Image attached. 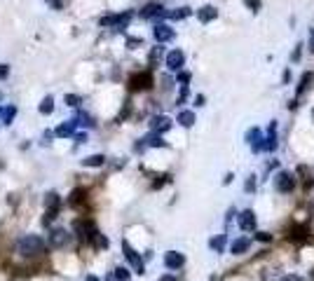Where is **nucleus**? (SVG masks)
<instances>
[{
	"mask_svg": "<svg viewBox=\"0 0 314 281\" xmlns=\"http://www.w3.org/2000/svg\"><path fill=\"white\" fill-rule=\"evenodd\" d=\"M73 119H75L77 127H94V124H97V122H94V117H92V115H87L85 110H77Z\"/></svg>",
	"mask_w": 314,
	"mask_h": 281,
	"instance_id": "4be33fe9",
	"label": "nucleus"
},
{
	"mask_svg": "<svg viewBox=\"0 0 314 281\" xmlns=\"http://www.w3.org/2000/svg\"><path fill=\"white\" fill-rule=\"evenodd\" d=\"M38 110H40L43 115H52V110H54V98H52V96H45L43 101H40Z\"/></svg>",
	"mask_w": 314,
	"mask_h": 281,
	"instance_id": "393cba45",
	"label": "nucleus"
},
{
	"mask_svg": "<svg viewBox=\"0 0 314 281\" xmlns=\"http://www.w3.org/2000/svg\"><path fill=\"white\" fill-rule=\"evenodd\" d=\"M73 230H75L80 241H89V239L97 234V227H94V223L89 218H77L75 223H73Z\"/></svg>",
	"mask_w": 314,
	"mask_h": 281,
	"instance_id": "7ed1b4c3",
	"label": "nucleus"
},
{
	"mask_svg": "<svg viewBox=\"0 0 314 281\" xmlns=\"http://www.w3.org/2000/svg\"><path fill=\"white\" fill-rule=\"evenodd\" d=\"M246 140H249V145L253 152L265 150V139H263V134H260L258 127H253V129L246 131Z\"/></svg>",
	"mask_w": 314,
	"mask_h": 281,
	"instance_id": "9b49d317",
	"label": "nucleus"
},
{
	"mask_svg": "<svg viewBox=\"0 0 314 281\" xmlns=\"http://www.w3.org/2000/svg\"><path fill=\"white\" fill-rule=\"evenodd\" d=\"M244 190H246V192H253V190H256V176H249V181H246V185H244Z\"/></svg>",
	"mask_w": 314,
	"mask_h": 281,
	"instance_id": "c9c22d12",
	"label": "nucleus"
},
{
	"mask_svg": "<svg viewBox=\"0 0 314 281\" xmlns=\"http://www.w3.org/2000/svg\"><path fill=\"white\" fill-rule=\"evenodd\" d=\"M64 101L68 103V106H73V108H77V106L82 103V96H77V94H66Z\"/></svg>",
	"mask_w": 314,
	"mask_h": 281,
	"instance_id": "2f4dec72",
	"label": "nucleus"
},
{
	"mask_svg": "<svg viewBox=\"0 0 314 281\" xmlns=\"http://www.w3.org/2000/svg\"><path fill=\"white\" fill-rule=\"evenodd\" d=\"M122 251H124V258L129 260V265H131V267H134V272H139V274H143V272H145V267H143V260H141V256H139L136 251L131 249V244H129V241H127V239L122 241Z\"/></svg>",
	"mask_w": 314,
	"mask_h": 281,
	"instance_id": "0eeeda50",
	"label": "nucleus"
},
{
	"mask_svg": "<svg viewBox=\"0 0 314 281\" xmlns=\"http://www.w3.org/2000/svg\"><path fill=\"white\" fill-rule=\"evenodd\" d=\"M75 119H66L54 129V136L56 139H71V136H75Z\"/></svg>",
	"mask_w": 314,
	"mask_h": 281,
	"instance_id": "ddd939ff",
	"label": "nucleus"
},
{
	"mask_svg": "<svg viewBox=\"0 0 314 281\" xmlns=\"http://www.w3.org/2000/svg\"><path fill=\"white\" fill-rule=\"evenodd\" d=\"M131 22V12H122V14H106L98 19V26L101 28H118V31H124L127 23Z\"/></svg>",
	"mask_w": 314,
	"mask_h": 281,
	"instance_id": "f03ea898",
	"label": "nucleus"
},
{
	"mask_svg": "<svg viewBox=\"0 0 314 281\" xmlns=\"http://www.w3.org/2000/svg\"><path fill=\"white\" fill-rule=\"evenodd\" d=\"M246 7H251V12H258L260 10V0H244Z\"/></svg>",
	"mask_w": 314,
	"mask_h": 281,
	"instance_id": "e433bc0d",
	"label": "nucleus"
},
{
	"mask_svg": "<svg viewBox=\"0 0 314 281\" xmlns=\"http://www.w3.org/2000/svg\"><path fill=\"white\" fill-rule=\"evenodd\" d=\"M209 246L214 251H218V253H223V246H225V234H218V237H214L211 241H209Z\"/></svg>",
	"mask_w": 314,
	"mask_h": 281,
	"instance_id": "bb28decb",
	"label": "nucleus"
},
{
	"mask_svg": "<svg viewBox=\"0 0 314 281\" xmlns=\"http://www.w3.org/2000/svg\"><path fill=\"white\" fill-rule=\"evenodd\" d=\"M145 145L148 148H167V140L160 134H150V136H145Z\"/></svg>",
	"mask_w": 314,
	"mask_h": 281,
	"instance_id": "b1692460",
	"label": "nucleus"
},
{
	"mask_svg": "<svg viewBox=\"0 0 314 281\" xmlns=\"http://www.w3.org/2000/svg\"><path fill=\"white\" fill-rule=\"evenodd\" d=\"M310 49L314 52V31H312V35H310Z\"/></svg>",
	"mask_w": 314,
	"mask_h": 281,
	"instance_id": "09e8293b",
	"label": "nucleus"
},
{
	"mask_svg": "<svg viewBox=\"0 0 314 281\" xmlns=\"http://www.w3.org/2000/svg\"><path fill=\"white\" fill-rule=\"evenodd\" d=\"M239 227L244 230V232H251V230H256V213L246 209V211H242L239 213Z\"/></svg>",
	"mask_w": 314,
	"mask_h": 281,
	"instance_id": "2eb2a0df",
	"label": "nucleus"
},
{
	"mask_svg": "<svg viewBox=\"0 0 314 281\" xmlns=\"http://www.w3.org/2000/svg\"><path fill=\"white\" fill-rule=\"evenodd\" d=\"M141 17L143 19H162V17H169V12L164 10L162 2H148L141 10Z\"/></svg>",
	"mask_w": 314,
	"mask_h": 281,
	"instance_id": "6e6552de",
	"label": "nucleus"
},
{
	"mask_svg": "<svg viewBox=\"0 0 314 281\" xmlns=\"http://www.w3.org/2000/svg\"><path fill=\"white\" fill-rule=\"evenodd\" d=\"M152 87V75L150 73H134L129 77V92H145Z\"/></svg>",
	"mask_w": 314,
	"mask_h": 281,
	"instance_id": "423d86ee",
	"label": "nucleus"
},
{
	"mask_svg": "<svg viewBox=\"0 0 314 281\" xmlns=\"http://www.w3.org/2000/svg\"><path fill=\"white\" fill-rule=\"evenodd\" d=\"M85 281H98V277H97V274H87Z\"/></svg>",
	"mask_w": 314,
	"mask_h": 281,
	"instance_id": "de8ad7c7",
	"label": "nucleus"
},
{
	"mask_svg": "<svg viewBox=\"0 0 314 281\" xmlns=\"http://www.w3.org/2000/svg\"><path fill=\"white\" fill-rule=\"evenodd\" d=\"M256 239H258V241H270V234H267V232H258V234H256Z\"/></svg>",
	"mask_w": 314,
	"mask_h": 281,
	"instance_id": "c03bdc74",
	"label": "nucleus"
},
{
	"mask_svg": "<svg viewBox=\"0 0 314 281\" xmlns=\"http://www.w3.org/2000/svg\"><path fill=\"white\" fill-rule=\"evenodd\" d=\"M312 117H314V110H312Z\"/></svg>",
	"mask_w": 314,
	"mask_h": 281,
	"instance_id": "3c124183",
	"label": "nucleus"
},
{
	"mask_svg": "<svg viewBox=\"0 0 314 281\" xmlns=\"http://www.w3.org/2000/svg\"><path fill=\"white\" fill-rule=\"evenodd\" d=\"M204 101H206V98L202 96V94H197V96H195V106H204Z\"/></svg>",
	"mask_w": 314,
	"mask_h": 281,
	"instance_id": "49530a36",
	"label": "nucleus"
},
{
	"mask_svg": "<svg viewBox=\"0 0 314 281\" xmlns=\"http://www.w3.org/2000/svg\"><path fill=\"white\" fill-rule=\"evenodd\" d=\"M141 45H143L141 38H127V47H129V49H136V47H141Z\"/></svg>",
	"mask_w": 314,
	"mask_h": 281,
	"instance_id": "f704fd0d",
	"label": "nucleus"
},
{
	"mask_svg": "<svg viewBox=\"0 0 314 281\" xmlns=\"http://www.w3.org/2000/svg\"><path fill=\"white\" fill-rule=\"evenodd\" d=\"M115 279L118 281H131V274L127 267H115Z\"/></svg>",
	"mask_w": 314,
	"mask_h": 281,
	"instance_id": "c756f323",
	"label": "nucleus"
},
{
	"mask_svg": "<svg viewBox=\"0 0 314 281\" xmlns=\"http://www.w3.org/2000/svg\"><path fill=\"white\" fill-rule=\"evenodd\" d=\"M249 246H251V239L239 237V239H235V241H232L230 251H232L235 256H242V253H246V251H249Z\"/></svg>",
	"mask_w": 314,
	"mask_h": 281,
	"instance_id": "a211bd4d",
	"label": "nucleus"
},
{
	"mask_svg": "<svg viewBox=\"0 0 314 281\" xmlns=\"http://www.w3.org/2000/svg\"><path fill=\"white\" fill-rule=\"evenodd\" d=\"M52 136H54V131H45L43 134V145H49V143H52Z\"/></svg>",
	"mask_w": 314,
	"mask_h": 281,
	"instance_id": "a19ab883",
	"label": "nucleus"
},
{
	"mask_svg": "<svg viewBox=\"0 0 314 281\" xmlns=\"http://www.w3.org/2000/svg\"><path fill=\"white\" fill-rule=\"evenodd\" d=\"M92 241H94V246H97V249H108V239L103 237L98 230H97V234L92 237Z\"/></svg>",
	"mask_w": 314,
	"mask_h": 281,
	"instance_id": "c85d7f7f",
	"label": "nucleus"
},
{
	"mask_svg": "<svg viewBox=\"0 0 314 281\" xmlns=\"http://www.w3.org/2000/svg\"><path fill=\"white\" fill-rule=\"evenodd\" d=\"M45 209H47V211H56V213H59V209H61V197H59V192L49 190V192L45 195Z\"/></svg>",
	"mask_w": 314,
	"mask_h": 281,
	"instance_id": "f3484780",
	"label": "nucleus"
},
{
	"mask_svg": "<svg viewBox=\"0 0 314 281\" xmlns=\"http://www.w3.org/2000/svg\"><path fill=\"white\" fill-rule=\"evenodd\" d=\"M176 122H178L181 127L188 129V127H193V124H195V113H193V110H181V113H178V117H176Z\"/></svg>",
	"mask_w": 314,
	"mask_h": 281,
	"instance_id": "6ab92c4d",
	"label": "nucleus"
},
{
	"mask_svg": "<svg viewBox=\"0 0 314 281\" xmlns=\"http://www.w3.org/2000/svg\"><path fill=\"white\" fill-rule=\"evenodd\" d=\"M160 281H178V279H176L173 274H162V277H160Z\"/></svg>",
	"mask_w": 314,
	"mask_h": 281,
	"instance_id": "a18cd8bd",
	"label": "nucleus"
},
{
	"mask_svg": "<svg viewBox=\"0 0 314 281\" xmlns=\"http://www.w3.org/2000/svg\"><path fill=\"white\" fill-rule=\"evenodd\" d=\"M265 150H277V122L270 124V131H267V139H265Z\"/></svg>",
	"mask_w": 314,
	"mask_h": 281,
	"instance_id": "aec40b11",
	"label": "nucleus"
},
{
	"mask_svg": "<svg viewBox=\"0 0 314 281\" xmlns=\"http://www.w3.org/2000/svg\"><path fill=\"white\" fill-rule=\"evenodd\" d=\"M45 2H47L52 10H61V7H64V2H61V0H45Z\"/></svg>",
	"mask_w": 314,
	"mask_h": 281,
	"instance_id": "58836bf2",
	"label": "nucleus"
},
{
	"mask_svg": "<svg viewBox=\"0 0 314 281\" xmlns=\"http://www.w3.org/2000/svg\"><path fill=\"white\" fill-rule=\"evenodd\" d=\"M293 187H295V176H293L291 171H282L274 178V190H277V192L289 195V192H293Z\"/></svg>",
	"mask_w": 314,
	"mask_h": 281,
	"instance_id": "39448f33",
	"label": "nucleus"
},
{
	"mask_svg": "<svg viewBox=\"0 0 314 281\" xmlns=\"http://www.w3.org/2000/svg\"><path fill=\"white\" fill-rule=\"evenodd\" d=\"M71 239H73L71 230H66V227H54V230L49 232V246H52V249H64V246L71 244Z\"/></svg>",
	"mask_w": 314,
	"mask_h": 281,
	"instance_id": "20e7f679",
	"label": "nucleus"
},
{
	"mask_svg": "<svg viewBox=\"0 0 314 281\" xmlns=\"http://www.w3.org/2000/svg\"><path fill=\"white\" fill-rule=\"evenodd\" d=\"M0 124H2V110H0Z\"/></svg>",
	"mask_w": 314,
	"mask_h": 281,
	"instance_id": "8fccbe9b",
	"label": "nucleus"
},
{
	"mask_svg": "<svg viewBox=\"0 0 314 281\" xmlns=\"http://www.w3.org/2000/svg\"><path fill=\"white\" fill-rule=\"evenodd\" d=\"M218 17V10L214 7V5H204V7H199L197 10V19L202 23H209V22H214Z\"/></svg>",
	"mask_w": 314,
	"mask_h": 281,
	"instance_id": "dca6fc26",
	"label": "nucleus"
},
{
	"mask_svg": "<svg viewBox=\"0 0 314 281\" xmlns=\"http://www.w3.org/2000/svg\"><path fill=\"white\" fill-rule=\"evenodd\" d=\"M75 143H77V145H80V143H87V134H85V131L75 134Z\"/></svg>",
	"mask_w": 314,
	"mask_h": 281,
	"instance_id": "37998d69",
	"label": "nucleus"
},
{
	"mask_svg": "<svg viewBox=\"0 0 314 281\" xmlns=\"http://www.w3.org/2000/svg\"><path fill=\"white\" fill-rule=\"evenodd\" d=\"M45 251V239L38 237V234H24L19 241H17V253L22 258H35Z\"/></svg>",
	"mask_w": 314,
	"mask_h": 281,
	"instance_id": "f257e3e1",
	"label": "nucleus"
},
{
	"mask_svg": "<svg viewBox=\"0 0 314 281\" xmlns=\"http://www.w3.org/2000/svg\"><path fill=\"white\" fill-rule=\"evenodd\" d=\"M106 164V155H89L82 160V166H92V169H97V166H103Z\"/></svg>",
	"mask_w": 314,
	"mask_h": 281,
	"instance_id": "5701e85b",
	"label": "nucleus"
},
{
	"mask_svg": "<svg viewBox=\"0 0 314 281\" xmlns=\"http://www.w3.org/2000/svg\"><path fill=\"white\" fill-rule=\"evenodd\" d=\"M282 281H305L300 274H286V277H282Z\"/></svg>",
	"mask_w": 314,
	"mask_h": 281,
	"instance_id": "79ce46f5",
	"label": "nucleus"
},
{
	"mask_svg": "<svg viewBox=\"0 0 314 281\" xmlns=\"http://www.w3.org/2000/svg\"><path fill=\"white\" fill-rule=\"evenodd\" d=\"M152 35H155L157 43H169V40H173V28L169 26V23L157 22L155 23V28H152Z\"/></svg>",
	"mask_w": 314,
	"mask_h": 281,
	"instance_id": "9d476101",
	"label": "nucleus"
},
{
	"mask_svg": "<svg viewBox=\"0 0 314 281\" xmlns=\"http://www.w3.org/2000/svg\"><path fill=\"white\" fill-rule=\"evenodd\" d=\"M14 117H17V108H14V106H7V108H2V124H7V127H10Z\"/></svg>",
	"mask_w": 314,
	"mask_h": 281,
	"instance_id": "a878e982",
	"label": "nucleus"
},
{
	"mask_svg": "<svg viewBox=\"0 0 314 281\" xmlns=\"http://www.w3.org/2000/svg\"><path fill=\"white\" fill-rule=\"evenodd\" d=\"M185 17H190V7H178L169 12V19H185Z\"/></svg>",
	"mask_w": 314,
	"mask_h": 281,
	"instance_id": "cd10ccee",
	"label": "nucleus"
},
{
	"mask_svg": "<svg viewBox=\"0 0 314 281\" xmlns=\"http://www.w3.org/2000/svg\"><path fill=\"white\" fill-rule=\"evenodd\" d=\"M164 265H167L169 270H181L185 265V256L178 253V251H167V253H164Z\"/></svg>",
	"mask_w": 314,
	"mask_h": 281,
	"instance_id": "f8f14e48",
	"label": "nucleus"
},
{
	"mask_svg": "<svg viewBox=\"0 0 314 281\" xmlns=\"http://www.w3.org/2000/svg\"><path fill=\"white\" fill-rule=\"evenodd\" d=\"M312 80H314V75H312V73H305V75H303V80H300V85H298V94H303L305 89L310 87V82H312Z\"/></svg>",
	"mask_w": 314,
	"mask_h": 281,
	"instance_id": "7c9ffc66",
	"label": "nucleus"
},
{
	"mask_svg": "<svg viewBox=\"0 0 314 281\" xmlns=\"http://www.w3.org/2000/svg\"><path fill=\"white\" fill-rule=\"evenodd\" d=\"M150 129H152V134H164V131L171 129V119L167 117V115H155L150 119Z\"/></svg>",
	"mask_w": 314,
	"mask_h": 281,
	"instance_id": "4468645a",
	"label": "nucleus"
},
{
	"mask_svg": "<svg viewBox=\"0 0 314 281\" xmlns=\"http://www.w3.org/2000/svg\"><path fill=\"white\" fill-rule=\"evenodd\" d=\"M160 56H162V47H155L150 52V59H148V61H150V68H155V64L160 61Z\"/></svg>",
	"mask_w": 314,
	"mask_h": 281,
	"instance_id": "473e14b6",
	"label": "nucleus"
},
{
	"mask_svg": "<svg viewBox=\"0 0 314 281\" xmlns=\"http://www.w3.org/2000/svg\"><path fill=\"white\" fill-rule=\"evenodd\" d=\"M85 199H87V190H82V187H75V190L68 195V204H71V206H80Z\"/></svg>",
	"mask_w": 314,
	"mask_h": 281,
	"instance_id": "412c9836",
	"label": "nucleus"
},
{
	"mask_svg": "<svg viewBox=\"0 0 314 281\" xmlns=\"http://www.w3.org/2000/svg\"><path fill=\"white\" fill-rule=\"evenodd\" d=\"M178 82H181V85H188V82H190V73L181 70V73H178Z\"/></svg>",
	"mask_w": 314,
	"mask_h": 281,
	"instance_id": "ea45409f",
	"label": "nucleus"
},
{
	"mask_svg": "<svg viewBox=\"0 0 314 281\" xmlns=\"http://www.w3.org/2000/svg\"><path fill=\"white\" fill-rule=\"evenodd\" d=\"M56 218V211H45V216H43V225L45 227H49L52 225V220Z\"/></svg>",
	"mask_w": 314,
	"mask_h": 281,
	"instance_id": "72a5a7b5",
	"label": "nucleus"
},
{
	"mask_svg": "<svg viewBox=\"0 0 314 281\" xmlns=\"http://www.w3.org/2000/svg\"><path fill=\"white\" fill-rule=\"evenodd\" d=\"M7 75H10V66L0 64V80H7Z\"/></svg>",
	"mask_w": 314,
	"mask_h": 281,
	"instance_id": "4c0bfd02",
	"label": "nucleus"
},
{
	"mask_svg": "<svg viewBox=\"0 0 314 281\" xmlns=\"http://www.w3.org/2000/svg\"><path fill=\"white\" fill-rule=\"evenodd\" d=\"M183 64H185V54L181 49H171V52L167 54V68H169L171 73H181Z\"/></svg>",
	"mask_w": 314,
	"mask_h": 281,
	"instance_id": "1a4fd4ad",
	"label": "nucleus"
}]
</instances>
